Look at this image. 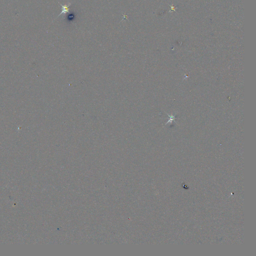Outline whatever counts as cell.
<instances>
[{"label": "cell", "instance_id": "6da1fadb", "mask_svg": "<svg viewBox=\"0 0 256 256\" xmlns=\"http://www.w3.org/2000/svg\"><path fill=\"white\" fill-rule=\"evenodd\" d=\"M59 4H60V5L61 6V7H62V12H61V13L59 14L57 18L60 16L61 15H62V14H64V16H65V15H66V14L69 13H70V8L69 7L71 5V3H68V4H66V5H63L62 4H61L59 2H58Z\"/></svg>", "mask_w": 256, "mask_h": 256}]
</instances>
